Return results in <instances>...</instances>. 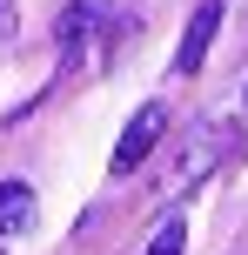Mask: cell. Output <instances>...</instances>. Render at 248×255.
Instances as JSON below:
<instances>
[{"label":"cell","instance_id":"cell-1","mask_svg":"<svg viewBox=\"0 0 248 255\" xmlns=\"http://www.w3.org/2000/svg\"><path fill=\"white\" fill-rule=\"evenodd\" d=\"M161 128H168V108H161V101H148L141 115L128 121V134H121V148H114V175H134V168H141L148 154H155Z\"/></svg>","mask_w":248,"mask_h":255},{"label":"cell","instance_id":"cell-6","mask_svg":"<svg viewBox=\"0 0 248 255\" xmlns=\"http://www.w3.org/2000/svg\"><path fill=\"white\" fill-rule=\"evenodd\" d=\"M13 34H20V13H13V0H0V47H7Z\"/></svg>","mask_w":248,"mask_h":255},{"label":"cell","instance_id":"cell-3","mask_svg":"<svg viewBox=\"0 0 248 255\" xmlns=\"http://www.w3.org/2000/svg\"><path fill=\"white\" fill-rule=\"evenodd\" d=\"M34 229V188L27 181H0V235Z\"/></svg>","mask_w":248,"mask_h":255},{"label":"cell","instance_id":"cell-4","mask_svg":"<svg viewBox=\"0 0 248 255\" xmlns=\"http://www.w3.org/2000/svg\"><path fill=\"white\" fill-rule=\"evenodd\" d=\"M81 27H94V7H81V0H74V7L61 13V47H67V61L81 54Z\"/></svg>","mask_w":248,"mask_h":255},{"label":"cell","instance_id":"cell-5","mask_svg":"<svg viewBox=\"0 0 248 255\" xmlns=\"http://www.w3.org/2000/svg\"><path fill=\"white\" fill-rule=\"evenodd\" d=\"M181 249H188V222L168 215V222L155 229V242H148V255H181Z\"/></svg>","mask_w":248,"mask_h":255},{"label":"cell","instance_id":"cell-2","mask_svg":"<svg viewBox=\"0 0 248 255\" xmlns=\"http://www.w3.org/2000/svg\"><path fill=\"white\" fill-rule=\"evenodd\" d=\"M215 27H222V0H201V7H195V20H188V34H181V47H174V67H181V74H195V67L208 61Z\"/></svg>","mask_w":248,"mask_h":255}]
</instances>
